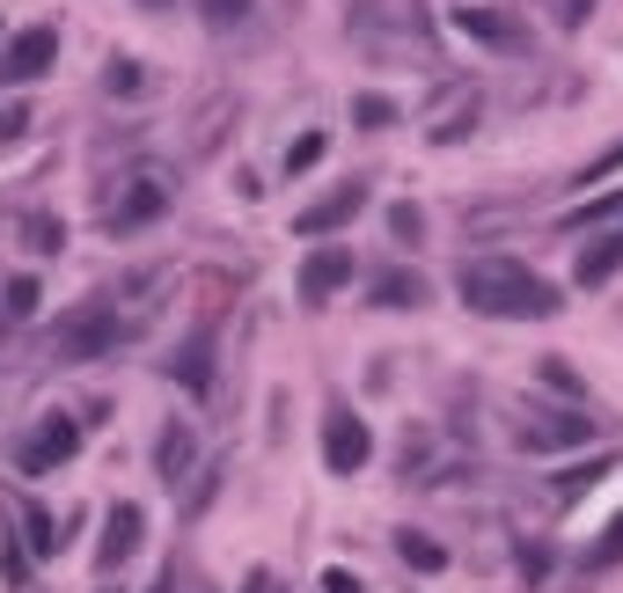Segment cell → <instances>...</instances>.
<instances>
[{
  "label": "cell",
  "mask_w": 623,
  "mask_h": 593,
  "mask_svg": "<svg viewBox=\"0 0 623 593\" xmlns=\"http://www.w3.org/2000/svg\"><path fill=\"white\" fill-rule=\"evenodd\" d=\"M418 300H426V279H418V271H404V264L374 279V308H418Z\"/></svg>",
  "instance_id": "cell-16"
},
{
  "label": "cell",
  "mask_w": 623,
  "mask_h": 593,
  "mask_svg": "<svg viewBox=\"0 0 623 593\" xmlns=\"http://www.w3.org/2000/svg\"><path fill=\"white\" fill-rule=\"evenodd\" d=\"M140 8H169V0H140Z\"/></svg>",
  "instance_id": "cell-33"
},
{
  "label": "cell",
  "mask_w": 623,
  "mask_h": 593,
  "mask_svg": "<svg viewBox=\"0 0 623 593\" xmlns=\"http://www.w3.org/2000/svg\"><path fill=\"white\" fill-rule=\"evenodd\" d=\"M22 249L30 257H59L67 249V220L59 213H22Z\"/></svg>",
  "instance_id": "cell-15"
},
{
  "label": "cell",
  "mask_w": 623,
  "mask_h": 593,
  "mask_svg": "<svg viewBox=\"0 0 623 593\" xmlns=\"http://www.w3.org/2000/svg\"><path fill=\"white\" fill-rule=\"evenodd\" d=\"M396 557H404L411 572H447V550H441L433 535H411V527L396 535Z\"/></svg>",
  "instance_id": "cell-18"
},
{
  "label": "cell",
  "mask_w": 623,
  "mask_h": 593,
  "mask_svg": "<svg viewBox=\"0 0 623 593\" xmlns=\"http://www.w3.org/2000/svg\"><path fill=\"white\" fill-rule=\"evenodd\" d=\"M243 593H286V586H279V572H265V564H257V572L243 579Z\"/></svg>",
  "instance_id": "cell-29"
},
{
  "label": "cell",
  "mask_w": 623,
  "mask_h": 593,
  "mask_svg": "<svg viewBox=\"0 0 623 593\" xmlns=\"http://www.w3.org/2000/svg\"><path fill=\"white\" fill-rule=\"evenodd\" d=\"M323 155H330V140H323V132H301V140L286 147V176H308Z\"/></svg>",
  "instance_id": "cell-20"
},
{
  "label": "cell",
  "mask_w": 623,
  "mask_h": 593,
  "mask_svg": "<svg viewBox=\"0 0 623 593\" xmlns=\"http://www.w3.org/2000/svg\"><path fill=\"white\" fill-rule=\"evenodd\" d=\"M455 30L477 37V45H492V52H528V22L498 16V8H455Z\"/></svg>",
  "instance_id": "cell-10"
},
{
  "label": "cell",
  "mask_w": 623,
  "mask_h": 593,
  "mask_svg": "<svg viewBox=\"0 0 623 593\" xmlns=\"http://www.w3.org/2000/svg\"><path fill=\"white\" fill-rule=\"evenodd\" d=\"M140 535H147V513L132 506V498H125V506H110V513H103V550H96V564H103V572H118V564L140 550Z\"/></svg>",
  "instance_id": "cell-11"
},
{
  "label": "cell",
  "mask_w": 623,
  "mask_h": 593,
  "mask_svg": "<svg viewBox=\"0 0 623 593\" xmlns=\"http://www.w3.org/2000/svg\"><path fill=\"white\" fill-rule=\"evenodd\" d=\"M367 454H374L367 418H353V411H330V418H323V470L330 476H359Z\"/></svg>",
  "instance_id": "cell-5"
},
{
  "label": "cell",
  "mask_w": 623,
  "mask_h": 593,
  "mask_svg": "<svg viewBox=\"0 0 623 593\" xmlns=\"http://www.w3.org/2000/svg\"><path fill=\"white\" fill-rule=\"evenodd\" d=\"M323 593H367V586H359L353 572H323Z\"/></svg>",
  "instance_id": "cell-30"
},
{
  "label": "cell",
  "mask_w": 623,
  "mask_h": 593,
  "mask_svg": "<svg viewBox=\"0 0 623 593\" xmlns=\"http://www.w3.org/2000/svg\"><path fill=\"white\" fill-rule=\"evenodd\" d=\"M118 345H125V323L103 308V300H73V308L59 315V330H52L59 367H96V359H110Z\"/></svg>",
  "instance_id": "cell-2"
},
{
  "label": "cell",
  "mask_w": 623,
  "mask_h": 593,
  "mask_svg": "<svg viewBox=\"0 0 623 593\" xmlns=\"http://www.w3.org/2000/svg\"><path fill=\"white\" fill-rule=\"evenodd\" d=\"M609 564H623V513L602 527V542L587 550V572H609Z\"/></svg>",
  "instance_id": "cell-21"
},
{
  "label": "cell",
  "mask_w": 623,
  "mask_h": 593,
  "mask_svg": "<svg viewBox=\"0 0 623 593\" xmlns=\"http://www.w3.org/2000/svg\"><path fill=\"white\" fill-rule=\"evenodd\" d=\"M140 81H147V73H140V59H110V73H103V88H110V96H140Z\"/></svg>",
  "instance_id": "cell-24"
},
{
  "label": "cell",
  "mask_w": 623,
  "mask_h": 593,
  "mask_svg": "<svg viewBox=\"0 0 623 593\" xmlns=\"http://www.w3.org/2000/svg\"><path fill=\"white\" fill-rule=\"evenodd\" d=\"M580 439H594L587 411H551V418L521 425V447H528V454H565V447H580Z\"/></svg>",
  "instance_id": "cell-9"
},
{
  "label": "cell",
  "mask_w": 623,
  "mask_h": 593,
  "mask_svg": "<svg viewBox=\"0 0 623 593\" xmlns=\"http://www.w3.org/2000/svg\"><path fill=\"white\" fill-rule=\"evenodd\" d=\"M455 294H463L469 315H492V323H551L565 308L557 286L535 279L528 264H514V257H469L455 271Z\"/></svg>",
  "instance_id": "cell-1"
},
{
  "label": "cell",
  "mask_w": 623,
  "mask_h": 593,
  "mask_svg": "<svg viewBox=\"0 0 623 593\" xmlns=\"http://www.w3.org/2000/svg\"><path fill=\"white\" fill-rule=\"evenodd\" d=\"M463 132H477V96H469V103H455L441 125H433V147H455Z\"/></svg>",
  "instance_id": "cell-19"
},
{
  "label": "cell",
  "mask_w": 623,
  "mask_h": 593,
  "mask_svg": "<svg viewBox=\"0 0 623 593\" xmlns=\"http://www.w3.org/2000/svg\"><path fill=\"white\" fill-rule=\"evenodd\" d=\"M345 286H353V249H345V243H323V249L301 257V300H308V308H323V300L345 294Z\"/></svg>",
  "instance_id": "cell-8"
},
{
  "label": "cell",
  "mask_w": 623,
  "mask_h": 593,
  "mask_svg": "<svg viewBox=\"0 0 623 593\" xmlns=\"http://www.w3.org/2000/svg\"><path fill=\"white\" fill-rule=\"evenodd\" d=\"M169 198H177V191H169V176L140 169V176H132V184H125V198H118V206L103 213V227H110V235H132V227L161 220V213H169Z\"/></svg>",
  "instance_id": "cell-6"
},
{
  "label": "cell",
  "mask_w": 623,
  "mask_h": 593,
  "mask_svg": "<svg viewBox=\"0 0 623 593\" xmlns=\"http://www.w3.org/2000/svg\"><path fill=\"white\" fill-rule=\"evenodd\" d=\"M22 550H30V557H52V550H59V521L37 506V498L22 506Z\"/></svg>",
  "instance_id": "cell-17"
},
{
  "label": "cell",
  "mask_w": 623,
  "mask_h": 593,
  "mask_svg": "<svg viewBox=\"0 0 623 593\" xmlns=\"http://www.w3.org/2000/svg\"><path fill=\"white\" fill-rule=\"evenodd\" d=\"M389 235H396V243H418V235H426L418 206H396V213H389Z\"/></svg>",
  "instance_id": "cell-26"
},
{
  "label": "cell",
  "mask_w": 623,
  "mask_h": 593,
  "mask_svg": "<svg viewBox=\"0 0 623 593\" xmlns=\"http://www.w3.org/2000/svg\"><path fill=\"white\" fill-rule=\"evenodd\" d=\"M30 132V110H0V140H22Z\"/></svg>",
  "instance_id": "cell-28"
},
{
  "label": "cell",
  "mask_w": 623,
  "mask_h": 593,
  "mask_svg": "<svg viewBox=\"0 0 623 593\" xmlns=\"http://www.w3.org/2000/svg\"><path fill=\"white\" fill-rule=\"evenodd\" d=\"M587 16H594V0H557V22H565V30H580Z\"/></svg>",
  "instance_id": "cell-27"
},
{
  "label": "cell",
  "mask_w": 623,
  "mask_h": 593,
  "mask_svg": "<svg viewBox=\"0 0 623 593\" xmlns=\"http://www.w3.org/2000/svg\"><path fill=\"white\" fill-rule=\"evenodd\" d=\"M169 382H184L191 396H206V388H214V330H198L191 345L169 359Z\"/></svg>",
  "instance_id": "cell-13"
},
{
  "label": "cell",
  "mask_w": 623,
  "mask_h": 593,
  "mask_svg": "<svg viewBox=\"0 0 623 593\" xmlns=\"http://www.w3.org/2000/svg\"><path fill=\"white\" fill-rule=\"evenodd\" d=\"M191 462H198V433H191V425H161V439H155L161 484H184V476H191Z\"/></svg>",
  "instance_id": "cell-12"
},
{
  "label": "cell",
  "mask_w": 623,
  "mask_h": 593,
  "mask_svg": "<svg viewBox=\"0 0 623 593\" xmlns=\"http://www.w3.org/2000/svg\"><path fill=\"white\" fill-rule=\"evenodd\" d=\"M616 271H623V227H616V235H602V243H587V249H580V271H572V279H580V286H609Z\"/></svg>",
  "instance_id": "cell-14"
},
{
  "label": "cell",
  "mask_w": 623,
  "mask_h": 593,
  "mask_svg": "<svg viewBox=\"0 0 623 593\" xmlns=\"http://www.w3.org/2000/svg\"><path fill=\"white\" fill-rule=\"evenodd\" d=\"M367 198H374V191L353 176V184H338V191H323L316 206L294 213V235H308V243H316V235H338V227H353L359 213H367Z\"/></svg>",
  "instance_id": "cell-7"
},
{
  "label": "cell",
  "mask_w": 623,
  "mask_h": 593,
  "mask_svg": "<svg viewBox=\"0 0 623 593\" xmlns=\"http://www.w3.org/2000/svg\"><path fill=\"white\" fill-rule=\"evenodd\" d=\"M52 59H59V30H52V22L16 30V37H8V52H0V88H30V81H44V73H52Z\"/></svg>",
  "instance_id": "cell-4"
},
{
  "label": "cell",
  "mask_w": 623,
  "mask_h": 593,
  "mask_svg": "<svg viewBox=\"0 0 623 593\" xmlns=\"http://www.w3.org/2000/svg\"><path fill=\"white\" fill-rule=\"evenodd\" d=\"M0 579H8V586H22V579H30V550H22V542H8V535H0Z\"/></svg>",
  "instance_id": "cell-25"
},
{
  "label": "cell",
  "mask_w": 623,
  "mask_h": 593,
  "mask_svg": "<svg viewBox=\"0 0 623 593\" xmlns=\"http://www.w3.org/2000/svg\"><path fill=\"white\" fill-rule=\"evenodd\" d=\"M249 16V0H214V22H243Z\"/></svg>",
  "instance_id": "cell-31"
},
{
  "label": "cell",
  "mask_w": 623,
  "mask_h": 593,
  "mask_svg": "<svg viewBox=\"0 0 623 593\" xmlns=\"http://www.w3.org/2000/svg\"><path fill=\"white\" fill-rule=\"evenodd\" d=\"M37 300H44V294H37V279H8V323H30Z\"/></svg>",
  "instance_id": "cell-23"
},
{
  "label": "cell",
  "mask_w": 623,
  "mask_h": 593,
  "mask_svg": "<svg viewBox=\"0 0 623 593\" xmlns=\"http://www.w3.org/2000/svg\"><path fill=\"white\" fill-rule=\"evenodd\" d=\"M155 593H177V564H169V572H161V579H155Z\"/></svg>",
  "instance_id": "cell-32"
},
{
  "label": "cell",
  "mask_w": 623,
  "mask_h": 593,
  "mask_svg": "<svg viewBox=\"0 0 623 593\" xmlns=\"http://www.w3.org/2000/svg\"><path fill=\"white\" fill-rule=\"evenodd\" d=\"M73 454H81V418L44 411V418H37V433L16 447V470H22V476H52V470H67Z\"/></svg>",
  "instance_id": "cell-3"
},
{
  "label": "cell",
  "mask_w": 623,
  "mask_h": 593,
  "mask_svg": "<svg viewBox=\"0 0 623 593\" xmlns=\"http://www.w3.org/2000/svg\"><path fill=\"white\" fill-rule=\"evenodd\" d=\"M353 118H359V132H389V125H396V103H389V96H359Z\"/></svg>",
  "instance_id": "cell-22"
}]
</instances>
